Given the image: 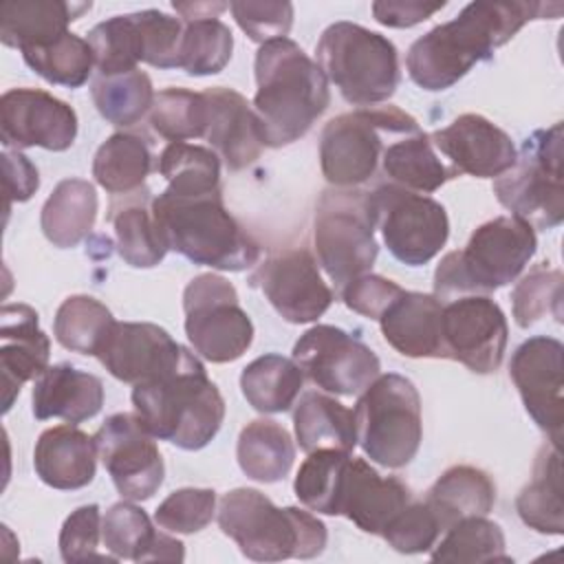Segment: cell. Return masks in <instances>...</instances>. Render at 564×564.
<instances>
[{"instance_id": "cell-1", "label": "cell", "mask_w": 564, "mask_h": 564, "mask_svg": "<svg viewBox=\"0 0 564 564\" xmlns=\"http://www.w3.org/2000/svg\"><path fill=\"white\" fill-rule=\"evenodd\" d=\"M560 13L557 2H469L454 20L412 42L405 55L408 75L423 90H445L478 62L491 59L529 20H553Z\"/></svg>"}, {"instance_id": "cell-2", "label": "cell", "mask_w": 564, "mask_h": 564, "mask_svg": "<svg viewBox=\"0 0 564 564\" xmlns=\"http://www.w3.org/2000/svg\"><path fill=\"white\" fill-rule=\"evenodd\" d=\"M253 112L262 145L282 148L302 139L330 104L328 79L304 48L278 37L260 44L253 62Z\"/></svg>"}, {"instance_id": "cell-3", "label": "cell", "mask_w": 564, "mask_h": 564, "mask_svg": "<svg viewBox=\"0 0 564 564\" xmlns=\"http://www.w3.org/2000/svg\"><path fill=\"white\" fill-rule=\"evenodd\" d=\"M152 216L167 249L194 264L247 271L260 260V245L227 212L220 189L176 194L165 187L152 198Z\"/></svg>"}, {"instance_id": "cell-4", "label": "cell", "mask_w": 564, "mask_h": 564, "mask_svg": "<svg viewBox=\"0 0 564 564\" xmlns=\"http://www.w3.org/2000/svg\"><path fill=\"white\" fill-rule=\"evenodd\" d=\"M132 405L154 438L187 452L214 441L225 419V399L192 350L174 370L137 383Z\"/></svg>"}, {"instance_id": "cell-5", "label": "cell", "mask_w": 564, "mask_h": 564, "mask_svg": "<svg viewBox=\"0 0 564 564\" xmlns=\"http://www.w3.org/2000/svg\"><path fill=\"white\" fill-rule=\"evenodd\" d=\"M218 527L240 553L256 562L317 557L328 540L326 527L300 507H275L251 487H238L220 498Z\"/></svg>"}, {"instance_id": "cell-6", "label": "cell", "mask_w": 564, "mask_h": 564, "mask_svg": "<svg viewBox=\"0 0 564 564\" xmlns=\"http://www.w3.org/2000/svg\"><path fill=\"white\" fill-rule=\"evenodd\" d=\"M538 249L535 231L518 216H498L469 236L465 249L443 256L434 271V297L447 302L460 295H489L511 284Z\"/></svg>"}, {"instance_id": "cell-7", "label": "cell", "mask_w": 564, "mask_h": 564, "mask_svg": "<svg viewBox=\"0 0 564 564\" xmlns=\"http://www.w3.org/2000/svg\"><path fill=\"white\" fill-rule=\"evenodd\" d=\"M317 66L352 106L388 101L399 82V51L381 33L355 22H335L324 29L317 46Z\"/></svg>"}, {"instance_id": "cell-8", "label": "cell", "mask_w": 564, "mask_h": 564, "mask_svg": "<svg viewBox=\"0 0 564 564\" xmlns=\"http://www.w3.org/2000/svg\"><path fill=\"white\" fill-rule=\"evenodd\" d=\"M357 443L381 467H405L423 441L421 397L416 386L397 372L379 375L357 399Z\"/></svg>"}, {"instance_id": "cell-9", "label": "cell", "mask_w": 564, "mask_h": 564, "mask_svg": "<svg viewBox=\"0 0 564 564\" xmlns=\"http://www.w3.org/2000/svg\"><path fill=\"white\" fill-rule=\"evenodd\" d=\"M412 115L397 106H368L333 117L319 137V165L335 187H355L375 176L388 143L383 137L419 132Z\"/></svg>"}, {"instance_id": "cell-10", "label": "cell", "mask_w": 564, "mask_h": 564, "mask_svg": "<svg viewBox=\"0 0 564 564\" xmlns=\"http://www.w3.org/2000/svg\"><path fill=\"white\" fill-rule=\"evenodd\" d=\"M375 229L370 192L335 187L319 196L313 245L319 267L337 289L372 269L379 253Z\"/></svg>"}, {"instance_id": "cell-11", "label": "cell", "mask_w": 564, "mask_h": 564, "mask_svg": "<svg viewBox=\"0 0 564 564\" xmlns=\"http://www.w3.org/2000/svg\"><path fill=\"white\" fill-rule=\"evenodd\" d=\"M494 194L502 207L535 229H553L564 218L562 123L531 132L513 165L496 176Z\"/></svg>"}, {"instance_id": "cell-12", "label": "cell", "mask_w": 564, "mask_h": 564, "mask_svg": "<svg viewBox=\"0 0 564 564\" xmlns=\"http://www.w3.org/2000/svg\"><path fill=\"white\" fill-rule=\"evenodd\" d=\"M185 335L194 352L212 364L236 361L253 341V324L236 286L218 273H200L183 291Z\"/></svg>"}, {"instance_id": "cell-13", "label": "cell", "mask_w": 564, "mask_h": 564, "mask_svg": "<svg viewBox=\"0 0 564 564\" xmlns=\"http://www.w3.org/2000/svg\"><path fill=\"white\" fill-rule=\"evenodd\" d=\"M370 203L375 227L399 262L421 267L445 247L449 218L438 200L394 183H381L370 192Z\"/></svg>"}, {"instance_id": "cell-14", "label": "cell", "mask_w": 564, "mask_h": 564, "mask_svg": "<svg viewBox=\"0 0 564 564\" xmlns=\"http://www.w3.org/2000/svg\"><path fill=\"white\" fill-rule=\"evenodd\" d=\"M293 361L317 388L339 397H359L381 370L379 357L361 339L330 324L304 330L293 346Z\"/></svg>"}, {"instance_id": "cell-15", "label": "cell", "mask_w": 564, "mask_h": 564, "mask_svg": "<svg viewBox=\"0 0 564 564\" xmlns=\"http://www.w3.org/2000/svg\"><path fill=\"white\" fill-rule=\"evenodd\" d=\"M441 304L445 359H454L478 375L496 372L509 339L507 317L498 302L489 295L471 293Z\"/></svg>"}, {"instance_id": "cell-16", "label": "cell", "mask_w": 564, "mask_h": 564, "mask_svg": "<svg viewBox=\"0 0 564 564\" xmlns=\"http://www.w3.org/2000/svg\"><path fill=\"white\" fill-rule=\"evenodd\" d=\"M95 445L117 491L126 500L141 502L156 494L165 465L154 436L137 412L110 414L95 432Z\"/></svg>"}, {"instance_id": "cell-17", "label": "cell", "mask_w": 564, "mask_h": 564, "mask_svg": "<svg viewBox=\"0 0 564 564\" xmlns=\"http://www.w3.org/2000/svg\"><path fill=\"white\" fill-rule=\"evenodd\" d=\"M249 284L260 289L278 315L291 324L315 322L335 300L315 258L302 247L269 256L251 271Z\"/></svg>"}, {"instance_id": "cell-18", "label": "cell", "mask_w": 564, "mask_h": 564, "mask_svg": "<svg viewBox=\"0 0 564 564\" xmlns=\"http://www.w3.org/2000/svg\"><path fill=\"white\" fill-rule=\"evenodd\" d=\"M562 355L564 346L560 339L535 335L516 348L509 364V377L520 392L527 414L549 436V443L557 447L564 425Z\"/></svg>"}, {"instance_id": "cell-19", "label": "cell", "mask_w": 564, "mask_h": 564, "mask_svg": "<svg viewBox=\"0 0 564 564\" xmlns=\"http://www.w3.org/2000/svg\"><path fill=\"white\" fill-rule=\"evenodd\" d=\"M0 137L9 150L64 152L77 137V112L40 88H9L0 99Z\"/></svg>"}, {"instance_id": "cell-20", "label": "cell", "mask_w": 564, "mask_h": 564, "mask_svg": "<svg viewBox=\"0 0 564 564\" xmlns=\"http://www.w3.org/2000/svg\"><path fill=\"white\" fill-rule=\"evenodd\" d=\"M187 348L150 322H115L97 352L101 366L123 383H141L174 370Z\"/></svg>"}, {"instance_id": "cell-21", "label": "cell", "mask_w": 564, "mask_h": 564, "mask_svg": "<svg viewBox=\"0 0 564 564\" xmlns=\"http://www.w3.org/2000/svg\"><path fill=\"white\" fill-rule=\"evenodd\" d=\"M430 139L436 152L447 159V165L458 174L478 178L500 176L513 165L518 154L511 137L476 112L456 117L447 128L432 132Z\"/></svg>"}, {"instance_id": "cell-22", "label": "cell", "mask_w": 564, "mask_h": 564, "mask_svg": "<svg viewBox=\"0 0 564 564\" xmlns=\"http://www.w3.org/2000/svg\"><path fill=\"white\" fill-rule=\"evenodd\" d=\"M51 341L37 324V313L29 304H4L0 311V370L2 405H13L22 383L37 379L48 368Z\"/></svg>"}, {"instance_id": "cell-23", "label": "cell", "mask_w": 564, "mask_h": 564, "mask_svg": "<svg viewBox=\"0 0 564 564\" xmlns=\"http://www.w3.org/2000/svg\"><path fill=\"white\" fill-rule=\"evenodd\" d=\"M408 502H412V491L405 482L381 476L364 458L350 456L339 491V516H346L366 533L381 535Z\"/></svg>"}, {"instance_id": "cell-24", "label": "cell", "mask_w": 564, "mask_h": 564, "mask_svg": "<svg viewBox=\"0 0 564 564\" xmlns=\"http://www.w3.org/2000/svg\"><path fill=\"white\" fill-rule=\"evenodd\" d=\"M207 101V128L203 139L234 172L249 167L262 152L258 119L249 101L234 88L203 90Z\"/></svg>"}, {"instance_id": "cell-25", "label": "cell", "mask_w": 564, "mask_h": 564, "mask_svg": "<svg viewBox=\"0 0 564 564\" xmlns=\"http://www.w3.org/2000/svg\"><path fill=\"white\" fill-rule=\"evenodd\" d=\"M443 304L434 293L401 291L379 315L383 339L403 357L445 359L441 337Z\"/></svg>"}, {"instance_id": "cell-26", "label": "cell", "mask_w": 564, "mask_h": 564, "mask_svg": "<svg viewBox=\"0 0 564 564\" xmlns=\"http://www.w3.org/2000/svg\"><path fill=\"white\" fill-rule=\"evenodd\" d=\"M97 456L95 436L73 423H64L40 434L33 449V467L44 485L70 491L93 482Z\"/></svg>"}, {"instance_id": "cell-27", "label": "cell", "mask_w": 564, "mask_h": 564, "mask_svg": "<svg viewBox=\"0 0 564 564\" xmlns=\"http://www.w3.org/2000/svg\"><path fill=\"white\" fill-rule=\"evenodd\" d=\"M31 403L37 421L62 419L75 425L101 410L104 383L99 377L70 364H55L35 379Z\"/></svg>"}, {"instance_id": "cell-28", "label": "cell", "mask_w": 564, "mask_h": 564, "mask_svg": "<svg viewBox=\"0 0 564 564\" xmlns=\"http://www.w3.org/2000/svg\"><path fill=\"white\" fill-rule=\"evenodd\" d=\"M101 540L115 560L183 562V542L152 527L148 513L132 500L115 502L101 518Z\"/></svg>"}, {"instance_id": "cell-29", "label": "cell", "mask_w": 564, "mask_h": 564, "mask_svg": "<svg viewBox=\"0 0 564 564\" xmlns=\"http://www.w3.org/2000/svg\"><path fill=\"white\" fill-rule=\"evenodd\" d=\"M90 2L11 0L0 4V40L11 48L46 46L68 33V24L90 11Z\"/></svg>"}, {"instance_id": "cell-30", "label": "cell", "mask_w": 564, "mask_h": 564, "mask_svg": "<svg viewBox=\"0 0 564 564\" xmlns=\"http://www.w3.org/2000/svg\"><path fill=\"white\" fill-rule=\"evenodd\" d=\"M108 218L115 227L117 253L126 264L150 269L170 251L152 216V198L145 189L123 194V200H112Z\"/></svg>"}, {"instance_id": "cell-31", "label": "cell", "mask_w": 564, "mask_h": 564, "mask_svg": "<svg viewBox=\"0 0 564 564\" xmlns=\"http://www.w3.org/2000/svg\"><path fill=\"white\" fill-rule=\"evenodd\" d=\"M381 170L388 176V183L419 194H432L447 181L460 176L441 159L430 134L423 130L388 143L381 156Z\"/></svg>"}, {"instance_id": "cell-32", "label": "cell", "mask_w": 564, "mask_h": 564, "mask_svg": "<svg viewBox=\"0 0 564 564\" xmlns=\"http://www.w3.org/2000/svg\"><path fill=\"white\" fill-rule=\"evenodd\" d=\"M443 533L463 518L487 516L496 505V482L471 465H454L430 487L425 496Z\"/></svg>"}, {"instance_id": "cell-33", "label": "cell", "mask_w": 564, "mask_h": 564, "mask_svg": "<svg viewBox=\"0 0 564 564\" xmlns=\"http://www.w3.org/2000/svg\"><path fill=\"white\" fill-rule=\"evenodd\" d=\"M293 425L297 445L306 454L317 449L352 452L357 445L352 410L317 390H308L300 397L293 412Z\"/></svg>"}, {"instance_id": "cell-34", "label": "cell", "mask_w": 564, "mask_h": 564, "mask_svg": "<svg viewBox=\"0 0 564 564\" xmlns=\"http://www.w3.org/2000/svg\"><path fill=\"white\" fill-rule=\"evenodd\" d=\"M97 189L84 178H64L42 205L40 227L48 242L59 249L79 245L97 220Z\"/></svg>"}, {"instance_id": "cell-35", "label": "cell", "mask_w": 564, "mask_h": 564, "mask_svg": "<svg viewBox=\"0 0 564 564\" xmlns=\"http://www.w3.org/2000/svg\"><path fill=\"white\" fill-rule=\"evenodd\" d=\"M516 509L529 529L546 535L564 533L562 460L557 445L549 443L540 447L533 463V476L518 494Z\"/></svg>"}, {"instance_id": "cell-36", "label": "cell", "mask_w": 564, "mask_h": 564, "mask_svg": "<svg viewBox=\"0 0 564 564\" xmlns=\"http://www.w3.org/2000/svg\"><path fill=\"white\" fill-rule=\"evenodd\" d=\"M236 458L247 478L280 482L293 467L295 445L291 434L271 419H256L240 430Z\"/></svg>"}, {"instance_id": "cell-37", "label": "cell", "mask_w": 564, "mask_h": 564, "mask_svg": "<svg viewBox=\"0 0 564 564\" xmlns=\"http://www.w3.org/2000/svg\"><path fill=\"white\" fill-rule=\"evenodd\" d=\"M304 386V372L300 366L282 355L269 352L242 368L240 390L247 403L262 414L286 412L295 405Z\"/></svg>"}, {"instance_id": "cell-38", "label": "cell", "mask_w": 564, "mask_h": 564, "mask_svg": "<svg viewBox=\"0 0 564 564\" xmlns=\"http://www.w3.org/2000/svg\"><path fill=\"white\" fill-rule=\"evenodd\" d=\"M152 150L143 137L115 132L95 152L93 176L110 194H132L143 187L152 170Z\"/></svg>"}, {"instance_id": "cell-39", "label": "cell", "mask_w": 564, "mask_h": 564, "mask_svg": "<svg viewBox=\"0 0 564 564\" xmlns=\"http://www.w3.org/2000/svg\"><path fill=\"white\" fill-rule=\"evenodd\" d=\"M88 44L95 55L97 75H117L134 70L145 57V33L141 13L112 15L88 33Z\"/></svg>"}, {"instance_id": "cell-40", "label": "cell", "mask_w": 564, "mask_h": 564, "mask_svg": "<svg viewBox=\"0 0 564 564\" xmlns=\"http://www.w3.org/2000/svg\"><path fill=\"white\" fill-rule=\"evenodd\" d=\"M90 95L97 112L119 128L139 123L154 104L152 79L139 68L117 75H97L90 84Z\"/></svg>"}, {"instance_id": "cell-41", "label": "cell", "mask_w": 564, "mask_h": 564, "mask_svg": "<svg viewBox=\"0 0 564 564\" xmlns=\"http://www.w3.org/2000/svg\"><path fill=\"white\" fill-rule=\"evenodd\" d=\"M115 322L110 308L99 300L90 295H70L55 313L53 333L66 350L97 357Z\"/></svg>"}, {"instance_id": "cell-42", "label": "cell", "mask_w": 564, "mask_h": 564, "mask_svg": "<svg viewBox=\"0 0 564 564\" xmlns=\"http://www.w3.org/2000/svg\"><path fill=\"white\" fill-rule=\"evenodd\" d=\"M434 562H511L502 529L487 516H469L452 524L430 549Z\"/></svg>"}, {"instance_id": "cell-43", "label": "cell", "mask_w": 564, "mask_h": 564, "mask_svg": "<svg viewBox=\"0 0 564 564\" xmlns=\"http://www.w3.org/2000/svg\"><path fill=\"white\" fill-rule=\"evenodd\" d=\"M159 172L176 194H205L220 189V159L212 148L174 141L159 156Z\"/></svg>"}, {"instance_id": "cell-44", "label": "cell", "mask_w": 564, "mask_h": 564, "mask_svg": "<svg viewBox=\"0 0 564 564\" xmlns=\"http://www.w3.org/2000/svg\"><path fill=\"white\" fill-rule=\"evenodd\" d=\"M350 452L317 449L311 452L297 469L293 489L297 500L311 511L339 516V491Z\"/></svg>"}, {"instance_id": "cell-45", "label": "cell", "mask_w": 564, "mask_h": 564, "mask_svg": "<svg viewBox=\"0 0 564 564\" xmlns=\"http://www.w3.org/2000/svg\"><path fill=\"white\" fill-rule=\"evenodd\" d=\"M22 57L26 66L35 70V75H40L48 84L66 88L84 86L95 66V55L88 40L70 31L46 46L22 51Z\"/></svg>"}, {"instance_id": "cell-46", "label": "cell", "mask_w": 564, "mask_h": 564, "mask_svg": "<svg viewBox=\"0 0 564 564\" xmlns=\"http://www.w3.org/2000/svg\"><path fill=\"white\" fill-rule=\"evenodd\" d=\"M183 40L178 53V68L187 75L205 77L220 73L234 51V35L225 22L218 18L183 20Z\"/></svg>"}, {"instance_id": "cell-47", "label": "cell", "mask_w": 564, "mask_h": 564, "mask_svg": "<svg viewBox=\"0 0 564 564\" xmlns=\"http://www.w3.org/2000/svg\"><path fill=\"white\" fill-rule=\"evenodd\" d=\"M150 126L172 143L203 137L207 128L205 95L174 86L159 90L150 108Z\"/></svg>"}, {"instance_id": "cell-48", "label": "cell", "mask_w": 564, "mask_h": 564, "mask_svg": "<svg viewBox=\"0 0 564 564\" xmlns=\"http://www.w3.org/2000/svg\"><path fill=\"white\" fill-rule=\"evenodd\" d=\"M513 317L520 328L533 326L544 315L562 322V271L549 262L535 264L511 291Z\"/></svg>"}, {"instance_id": "cell-49", "label": "cell", "mask_w": 564, "mask_h": 564, "mask_svg": "<svg viewBox=\"0 0 564 564\" xmlns=\"http://www.w3.org/2000/svg\"><path fill=\"white\" fill-rule=\"evenodd\" d=\"M216 513V491L205 487H183L172 491L156 509L154 522L170 533H196Z\"/></svg>"}, {"instance_id": "cell-50", "label": "cell", "mask_w": 564, "mask_h": 564, "mask_svg": "<svg viewBox=\"0 0 564 564\" xmlns=\"http://www.w3.org/2000/svg\"><path fill=\"white\" fill-rule=\"evenodd\" d=\"M443 529L434 516V511L427 507V502H408L381 531V538L399 553L412 555V553H425L430 551Z\"/></svg>"}, {"instance_id": "cell-51", "label": "cell", "mask_w": 564, "mask_h": 564, "mask_svg": "<svg viewBox=\"0 0 564 564\" xmlns=\"http://www.w3.org/2000/svg\"><path fill=\"white\" fill-rule=\"evenodd\" d=\"M229 11L249 40L258 44L286 37L293 24L291 2H229Z\"/></svg>"}, {"instance_id": "cell-52", "label": "cell", "mask_w": 564, "mask_h": 564, "mask_svg": "<svg viewBox=\"0 0 564 564\" xmlns=\"http://www.w3.org/2000/svg\"><path fill=\"white\" fill-rule=\"evenodd\" d=\"M101 538V513L97 505L77 507L62 524L59 553L64 562L84 560H115L97 553Z\"/></svg>"}, {"instance_id": "cell-53", "label": "cell", "mask_w": 564, "mask_h": 564, "mask_svg": "<svg viewBox=\"0 0 564 564\" xmlns=\"http://www.w3.org/2000/svg\"><path fill=\"white\" fill-rule=\"evenodd\" d=\"M403 289L383 278V275H375V273H364L355 280H350L344 289H341V300L344 304L370 319H379V315L386 311V306L401 293Z\"/></svg>"}, {"instance_id": "cell-54", "label": "cell", "mask_w": 564, "mask_h": 564, "mask_svg": "<svg viewBox=\"0 0 564 564\" xmlns=\"http://www.w3.org/2000/svg\"><path fill=\"white\" fill-rule=\"evenodd\" d=\"M2 172H4L7 212H9L11 203L29 200L40 187L37 167L20 150H4L2 152Z\"/></svg>"}, {"instance_id": "cell-55", "label": "cell", "mask_w": 564, "mask_h": 564, "mask_svg": "<svg viewBox=\"0 0 564 564\" xmlns=\"http://www.w3.org/2000/svg\"><path fill=\"white\" fill-rule=\"evenodd\" d=\"M445 2H419V0H379L372 2V15L379 24L392 29H408L419 22H425L436 11H441Z\"/></svg>"}, {"instance_id": "cell-56", "label": "cell", "mask_w": 564, "mask_h": 564, "mask_svg": "<svg viewBox=\"0 0 564 564\" xmlns=\"http://www.w3.org/2000/svg\"><path fill=\"white\" fill-rule=\"evenodd\" d=\"M172 7L183 15V20L218 18V13L229 9L227 2H172Z\"/></svg>"}]
</instances>
